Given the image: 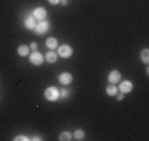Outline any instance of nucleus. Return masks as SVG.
<instances>
[{
    "label": "nucleus",
    "mask_w": 149,
    "mask_h": 141,
    "mask_svg": "<svg viewBox=\"0 0 149 141\" xmlns=\"http://www.w3.org/2000/svg\"><path fill=\"white\" fill-rule=\"evenodd\" d=\"M44 96L49 102H56L57 99L59 98V91L56 87H48L45 90V92H44Z\"/></svg>",
    "instance_id": "1"
},
{
    "label": "nucleus",
    "mask_w": 149,
    "mask_h": 141,
    "mask_svg": "<svg viewBox=\"0 0 149 141\" xmlns=\"http://www.w3.org/2000/svg\"><path fill=\"white\" fill-rule=\"evenodd\" d=\"M29 61H31V63H33V65L40 66L44 62V56H42L41 53H38L37 50H33L32 53H29Z\"/></svg>",
    "instance_id": "2"
},
{
    "label": "nucleus",
    "mask_w": 149,
    "mask_h": 141,
    "mask_svg": "<svg viewBox=\"0 0 149 141\" xmlns=\"http://www.w3.org/2000/svg\"><path fill=\"white\" fill-rule=\"evenodd\" d=\"M57 54L59 57H62V58H70L71 54H73V49H71L70 45H61L58 46Z\"/></svg>",
    "instance_id": "3"
},
{
    "label": "nucleus",
    "mask_w": 149,
    "mask_h": 141,
    "mask_svg": "<svg viewBox=\"0 0 149 141\" xmlns=\"http://www.w3.org/2000/svg\"><path fill=\"white\" fill-rule=\"evenodd\" d=\"M48 29H49V23L45 21V20H42V21L37 23L36 28H34V32H36L37 34H44L48 32Z\"/></svg>",
    "instance_id": "4"
},
{
    "label": "nucleus",
    "mask_w": 149,
    "mask_h": 141,
    "mask_svg": "<svg viewBox=\"0 0 149 141\" xmlns=\"http://www.w3.org/2000/svg\"><path fill=\"white\" fill-rule=\"evenodd\" d=\"M58 81H59L61 85L68 86V85H70V83L73 82V75H71L70 73H62V74H59Z\"/></svg>",
    "instance_id": "5"
},
{
    "label": "nucleus",
    "mask_w": 149,
    "mask_h": 141,
    "mask_svg": "<svg viewBox=\"0 0 149 141\" xmlns=\"http://www.w3.org/2000/svg\"><path fill=\"white\" fill-rule=\"evenodd\" d=\"M33 17L36 20H38V21L45 20V17H46V9L42 8V7H37V8L33 11Z\"/></svg>",
    "instance_id": "6"
},
{
    "label": "nucleus",
    "mask_w": 149,
    "mask_h": 141,
    "mask_svg": "<svg viewBox=\"0 0 149 141\" xmlns=\"http://www.w3.org/2000/svg\"><path fill=\"white\" fill-rule=\"evenodd\" d=\"M121 79V74L119 73L118 70H112L110 74H108V82L111 83V85H116V83L120 82Z\"/></svg>",
    "instance_id": "7"
},
{
    "label": "nucleus",
    "mask_w": 149,
    "mask_h": 141,
    "mask_svg": "<svg viewBox=\"0 0 149 141\" xmlns=\"http://www.w3.org/2000/svg\"><path fill=\"white\" fill-rule=\"evenodd\" d=\"M119 90H120V92H123V94L131 92V91L133 90L132 82H131V81H123V82L119 85Z\"/></svg>",
    "instance_id": "8"
},
{
    "label": "nucleus",
    "mask_w": 149,
    "mask_h": 141,
    "mask_svg": "<svg viewBox=\"0 0 149 141\" xmlns=\"http://www.w3.org/2000/svg\"><path fill=\"white\" fill-rule=\"evenodd\" d=\"M24 25H25L26 29H34L36 28V25H37V20L34 19L33 16H31V17H28V19L24 21Z\"/></svg>",
    "instance_id": "9"
},
{
    "label": "nucleus",
    "mask_w": 149,
    "mask_h": 141,
    "mask_svg": "<svg viewBox=\"0 0 149 141\" xmlns=\"http://www.w3.org/2000/svg\"><path fill=\"white\" fill-rule=\"evenodd\" d=\"M46 46H48L50 50H54V49L58 46V41H57V38H54V37H49V38H46Z\"/></svg>",
    "instance_id": "10"
},
{
    "label": "nucleus",
    "mask_w": 149,
    "mask_h": 141,
    "mask_svg": "<svg viewBox=\"0 0 149 141\" xmlns=\"http://www.w3.org/2000/svg\"><path fill=\"white\" fill-rule=\"evenodd\" d=\"M57 58H58V54L54 53V50H52V51H49V53H46V56H45L46 62H49V63H54V62L57 61Z\"/></svg>",
    "instance_id": "11"
},
{
    "label": "nucleus",
    "mask_w": 149,
    "mask_h": 141,
    "mask_svg": "<svg viewBox=\"0 0 149 141\" xmlns=\"http://www.w3.org/2000/svg\"><path fill=\"white\" fill-rule=\"evenodd\" d=\"M29 46H26V45H20L19 46V49H17V54H19L20 57H26V56H29Z\"/></svg>",
    "instance_id": "12"
},
{
    "label": "nucleus",
    "mask_w": 149,
    "mask_h": 141,
    "mask_svg": "<svg viewBox=\"0 0 149 141\" xmlns=\"http://www.w3.org/2000/svg\"><path fill=\"white\" fill-rule=\"evenodd\" d=\"M106 92H107V95H110V96H115L116 94H118V87H116L115 85H110V86H107V88H106Z\"/></svg>",
    "instance_id": "13"
},
{
    "label": "nucleus",
    "mask_w": 149,
    "mask_h": 141,
    "mask_svg": "<svg viewBox=\"0 0 149 141\" xmlns=\"http://www.w3.org/2000/svg\"><path fill=\"white\" fill-rule=\"evenodd\" d=\"M141 59H143V62L145 63V65L149 63V49H144V50L141 51Z\"/></svg>",
    "instance_id": "14"
},
{
    "label": "nucleus",
    "mask_w": 149,
    "mask_h": 141,
    "mask_svg": "<svg viewBox=\"0 0 149 141\" xmlns=\"http://www.w3.org/2000/svg\"><path fill=\"white\" fill-rule=\"evenodd\" d=\"M59 140L61 141H70V140H73V136H71V133H69V132H62L61 135H59Z\"/></svg>",
    "instance_id": "15"
},
{
    "label": "nucleus",
    "mask_w": 149,
    "mask_h": 141,
    "mask_svg": "<svg viewBox=\"0 0 149 141\" xmlns=\"http://www.w3.org/2000/svg\"><path fill=\"white\" fill-rule=\"evenodd\" d=\"M74 138H75V140H83L84 138V132L82 129H77L75 132H74Z\"/></svg>",
    "instance_id": "16"
},
{
    "label": "nucleus",
    "mask_w": 149,
    "mask_h": 141,
    "mask_svg": "<svg viewBox=\"0 0 149 141\" xmlns=\"http://www.w3.org/2000/svg\"><path fill=\"white\" fill-rule=\"evenodd\" d=\"M28 141V140H31L29 137H26V136H17V137H15V141Z\"/></svg>",
    "instance_id": "17"
},
{
    "label": "nucleus",
    "mask_w": 149,
    "mask_h": 141,
    "mask_svg": "<svg viewBox=\"0 0 149 141\" xmlns=\"http://www.w3.org/2000/svg\"><path fill=\"white\" fill-rule=\"evenodd\" d=\"M59 1H61V0H49V3H50L52 6H57Z\"/></svg>",
    "instance_id": "18"
},
{
    "label": "nucleus",
    "mask_w": 149,
    "mask_h": 141,
    "mask_svg": "<svg viewBox=\"0 0 149 141\" xmlns=\"http://www.w3.org/2000/svg\"><path fill=\"white\" fill-rule=\"evenodd\" d=\"M68 94H69V91L63 90V91H62V92H59V96H68Z\"/></svg>",
    "instance_id": "19"
},
{
    "label": "nucleus",
    "mask_w": 149,
    "mask_h": 141,
    "mask_svg": "<svg viewBox=\"0 0 149 141\" xmlns=\"http://www.w3.org/2000/svg\"><path fill=\"white\" fill-rule=\"evenodd\" d=\"M116 96H118V100H123V99H124L123 92H121V94H116Z\"/></svg>",
    "instance_id": "20"
},
{
    "label": "nucleus",
    "mask_w": 149,
    "mask_h": 141,
    "mask_svg": "<svg viewBox=\"0 0 149 141\" xmlns=\"http://www.w3.org/2000/svg\"><path fill=\"white\" fill-rule=\"evenodd\" d=\"M31 49H32V50H36V49H37V44L36 42H32L31 44Z\"/></svg>",
    "instance_id": "21"
},
{
    "label": "nucleus",
    "mask_w": 149,
    "mask_h": 141,
    "mask_svg": "<svg viewBox=\"0 0 149 141\" xmlns=\"http://www.w3.org/2000/svg\"><path fill=\"white\" fill-rule=\"evenodd\" d=\"M59 3H61L62 6H66V4H68V0H61V1H59Z\"/></svg>",
    "instance_id": "22"
},
{
    "label": "nucleus",
    "mask_w": 149,
    "mask_h": 141,
    "mask_svg": "<svg viewBox=\"0 0 149 141\" xmlns=\"http://www.w3.org/2000/svg\"><path fill=\"white\" fill-rule=\"evenodd\" d=\"M32 140H42V138L38 137V136H36V137H32Z\"/></svg>",
    "instance_id": "23"
}]
</instances>
